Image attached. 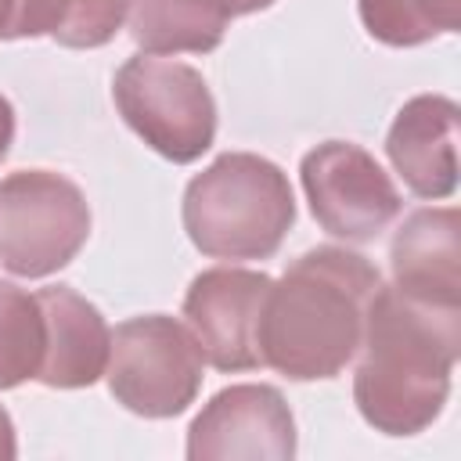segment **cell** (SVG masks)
Returning a JSON list of instances; mask_svg holds the SVG:
<instances>
[{
    "label": "cell",
    "mask_w": 461,
    "mask_h": 461,
    "mask_svg": "<svg viewBox=\"0 0 461 461\" xmlns=\"http://www.w3.org/2000/svg\"><path fill=\"white\" fill-rule=\"evenodd\" d=\"M29 11L32 0H0V40L29 36Z\"/></svg>",
    "instance_id": "17"
},
{
    "label": "cell",
    "mask_w": 461,
    "mask_h": 461,
    "mask_svg": "<svg viewBox=\"0 0 461 461\" xmlns=\"http://www.w3.org/2000/svg\"><path fill=\"white\" fill-rule=\"evenodd\" d=\"M303 191L313 220L346 241L378 238L403 209V198L389 173L349 140H324L303 155Z\"/></svg>",
    "instance_id": "7"
},
{
    "label": "cell",
    "mask_w": 461,
    "mask_h": 461,
    "mask_svg": "<svg viewBox=\"0 0 461 461\" xmlns=\"http://www.w3.org/2000/svg\"><path fill=\"white\" fill-rule=\"evenodd\" d=\"M90 238L83 191L50 169H18L0 180V267L14 277H47L76 259Z\"/></svg>",
    "instance_id": "5"
},
{
    "label": "cell",
    "mask_w": 461,
    "mask_h": 461,
    "mask_svg": "<svg viewBox=\"0 0 461 461\" xmlns=\"http://www.w3.org/2000/svg\"><path fill=\"white\" fill-rule=\"evenodd\" d=\"M292 223L288 176L252 151L220 155L184 191V230L212 259H270Z\"/></svg>",
    "instance_id": "3"
},
{
    "label": "cell",
    "mask_w": 461,
    "mask_h": 461,
    "mask_svg": "<svg viewBox=\"0 0 461 461\" xmlns=\"http://www.w3.org/2000/svg\"><path fill=\"white\" fill-rule=\"evenodd\" d=\"M457 104L443 94L411 97L385 137V155L418 198H450L457 187Z\"/></svg>",
    "instance_id": "10"
},
{
    "label": "cell",
    "mask_w": 461,
    "mask_h": 461,
    "mask_svg": "<svg viewBox=\"0 0 461 461\" xmlns=\"http://www.w3.org/2000/svg\"><path fill=\"white\" fill-rule=\"evenodd\" d=\"M393 288L439 310H461V216L457 209L411 212L389 245Z\"/></svg>",
    "instance_id": "11"
},
{
    "label": "cell",
    "mask_w": 461,
    "mask_h": 461,
    "mask_svg": "<svg viewBox=\"0 0 461 461\" xmlns=\"http://www.w3.org/2000/svg\"><path fill=\"white\" fill-rule=\"evenodd\" d=\"M18 454V443H14V421L11 414L0 407V461H11Z\"/></svg>",
    "instance_id": "19"
},
{
    "label": "cell",
    "mask_w": 461,
    "mask_h": 461,
    "mask_svg": "<svg viewBox=\"0 0 461 461\" xmlns=\"http://www.w3.org/2000/svg\"><path fill=\"white\" fill-rule=\"evenodd\" d=\"M274 0H133L130 36L144 54H209L220 47L227 22L267 11Z\"/></svg>",
    "instance_id": "13"
},
{
    "label": "cell",
    "mask_w": 461,
    "mask_h": 461,
    "mask_svg": "<svg viewBox=\"0 0 461 461\" xmlns=\"http://www.w3.org/2000/svg\"><path fill=\"white\" fill-rule=\"evenodd\" d=\"M43 324H47V346L36 382L50 389H83L94 385L108 367L112 331L94 303H86L68 285L40 288L36 292Z\"/></svg>",
    "instance_id": "12"
},
{
    "label": "cell",
    "mask_w": 461,
    "mask_h": 461,
    "mask_svg": "<svg viewBox=\"0 0 461 461\" xmlns=\"http://www.w3.org/2000/svg\"><path fill=\"white\" fill-rule=\"evenodd\" d=\"M357 7L364 29L389 47H418L461 25V0H357Z\"/></svg>",
    "instance_id": "16"
},
{
    "label": "cell",
    "mask_w": 461,
    "mask_h": 461,
    "mask_svg": "<svg viewBox=\"0 0 461 461\" xmlns=\"http://www.w3.org/2000/svg\"><path fill=\"white\" fill-rule=\"evenodd\" d=\"M112 97L126 126L162 158L187 166L212 148L216 101L198 68L158 54H137L115 72Z\"/></svg>",
    "instance_id": "4"
},
{
    "label": "cell",
    "mask_w": 461,
    "mask_h": 461,
    "mask_svg": "<svg viewBox=\"0 0 461 461\" xmlns=\"http://www.w3.org/2000/svg\"><path fill=\"white\" fill-rule=\"evenodd\" d=\"M47 324L40 299L25 288L0 281V389H14L40 375Z\"/></svg>",
    "instance_id": "14"
},
{
    "label": "cell",
    "mask_w": 461,
    "mask_h": 461,
    "mask_svg": "<svg viewBox=\"0 0 461 461\" xmlns=\"http://www.w3.org/2000/svg\"><path fill=\"white\" fill-rule=\"evenodd\" d=\"M191 461H292L295 418L274 385L220 389L187 429Z\"/></svg>",
    "instance_id": "9"
},
{
    "label": "cell",
    "mask_w": 461,
    "mask_h": 461,
    "mask_svg": "<svg viewBox=\"0 0 461 461\" xmlns=\"http://www.w3.org/2000/svg\"><path fill=\"white\" fill-rule=\"evenodd\" d=\"M270 274L241 267H212L198 274L184 295V317L216 371H252L259 357V317Z\"/></svg>",
    "instance_id": "8"
},
{
    "label": "cell",
    "mask_w": 461,
    "mask_h": 461,
    "mask_svg": "<svg viewBox=\"0 0 461 461\" xmlns=\"http://www.w3.org/2000/svg\"><path fill=\"white\" fill-rule=\"evenodd\" d=\"M133 0H32L29 36H50L61 47H104L126 22Z\"/></svg>",
    "instance_id": "15"
},
{
    "label": "cell",
    "mask_w": 461,
    "mask_h": 461,
    "mask_svg": "<svg viewBox=\"0 0 461 461\" xmlns=\"http://www.w3.org/2000/svg\"><path fill=\"white\" fill-rule=\"evenodd\" d=\"M202 346L166 313L130 317L112 331L108 389L140 418L184 414L202 389Z\"/></svg>",
    "instance_id": "6"
},
{
    "label": "cell",
    "mask_w": 461,
    "mask_h": 461,
    "mask_svg": "<svg viewBox=\"0 0 461 461\" xmlns=\"http://www.w3.org/2000/svg\"><path fill=\"white\" fill-rule=\"evenodd\" d=\"M357 353L353 400L360 418L385 436L425 432L450 396L461 310L425 306L393 285H378Z\"/></svg>",
    "instance_id": "1"
},
{
    "label": "cell",
    "mask_w": 461,
    "mask_h": 461,
    "mask_svg": "<svg viewBox=\"0 0 461 461\" xmlns=\"http://www.w3.org/2000/svg\"><path fill=\"white\" fill-rule=\"evenodd\" d=\"M11 140H14V108H11V101L0 94V162L7 158Z\"/></svg>",
    "instance_id": "18"
},
{
    "label": "cell",
    "mask_w": 461,
    "mask_h": 461,
    "mask_svg": "<svg viewBox=\"0 0 461 461\" xmlns=\"http://www.w3.org/2000/svg\"><path fill=\"white\" fill-rule=\"evenodd\" d=\"M378 267L349 249L303 252L281 281H270L259 317V357L285 378H335L360 349Z\"/></svg>",
    "instance_id": "2"
}]
</instances>
